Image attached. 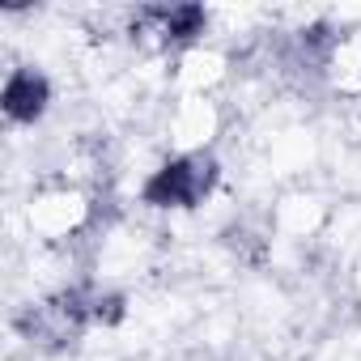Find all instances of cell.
I'll return each mask as SVG.
<instances>
[{
  "label": "cell",
  "mask_w": 361,
  "mask_h": 361,
  "mask_svg": "<svg viewBox=\"0 0 361 361\" xmlns=\"http://www.w3.org/2000/svg\"><path fill=\"white\" fill-rule=\"evenodd\" d=\"M51 102V85L35 68H13L5 81V115L13 123H35Z\"/></svg>",
  "instance_id": "cell-2"
},
{
  "label": "cell",
  "mask_w": 361,
  "mask_h": 361,
  "mask_svg": "<svg viewBox=\"0 0 361 361\" xmlns=\"http://www.w3.org/2000/svg\"><path fill=\"white\" fill-rule=\"evenodd\" d=\"M323 68L331 73V81L348 94H361V30L340 35L336 43H327Z\"/></svg>",
  "instance_id": "cell-3"
},
{
  "label": "cell",
  "mask_w": 361,
  "mask_h": 361,
  "mask_svg": "<svg viewBox=\"0 0 361 361\" xmlns=\"http://www.w3.org/2000/svg\"><path fill=\"white\" fill-rule=\"evenodd\" d=\"M217 183V166L209 153H183V157H170L161 170L149 174L145 183V204L153 209H192L200 204Z\"/></svg>",
  "instance_id": "cell-1"
}]
</instances>
